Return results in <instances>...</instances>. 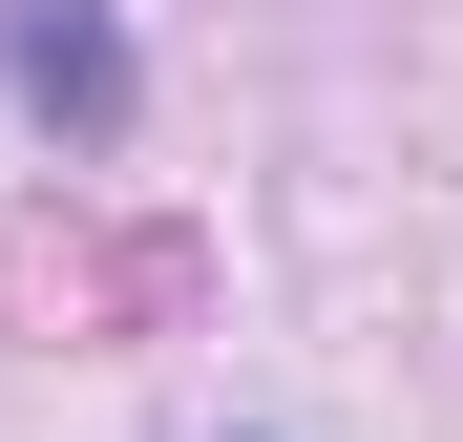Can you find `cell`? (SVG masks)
I'll use <instances>...</instances> for the list:
<instances>
[{"label":"cell","instance_id":"obj_1","mask_svg":"<svg viewBox=\"0 0 463 442\" xmlns=\"http://www.w3.org/2000/svg\"><path fill=\"white\" fill-rule=\"evenodd\" d=\"M0 42H22V85H43L63 127H127V42L85 22V0H22V22H0Z\"/></svg>","mask_w":463,"mask_h":442}]
</instances>
